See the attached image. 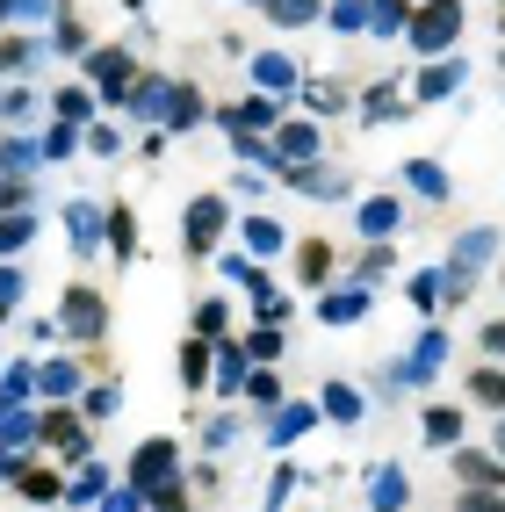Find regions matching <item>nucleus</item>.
<instances>
[{
	"label": "nucleus",
	"mask_w": 505,
	"mask_h": 512,
	"mask_svg": "<svg viewBox=\"0 0 505 512\" xmlns=\"http://www.w3.org/2000/svg\"><path fill=\"white\" fill-rule=\"evenodd\" d=\"M455 37H462V0H419L412 22H404V44L419 58H448Z\"/></svg>",
	"instance_id": "f257e3e1"
},
{
	"label": "nucleus",
	"mask_w": 505,
	"mask_h": 512,
	"mask_svg": "<svg viewBox=\"0 0 505 512\" xmlns=\"http://www.w3.org/2000/svg\"><path fill=\"white\" fill-rule=\"evenodd\" d=\"M166 484H181V448H174V440H166V433H152L145 440V448L138 455H130V491H166Z\"/></svg>",
	"instance_id": "f03ea898"
},
{
	"label": "nucleus",
	"mask_w": 505,
	"mask_h": 512,
	"mask_svg": "<svg viewBox=\"0 0 505 512\" xmlns=\"http://www.w3.org/2000/svg\"><path fill=\"white\" fill-rule=\"evenodd\" d=\"M58 325L80 339V347H94L101 339V325H109V311H101V296L94 289H65V303H58Z\"/></svg>",
	"instance_id": "7ed1b4c3"
},
{
	"label": "nucleus",
	"mask_w": 505,
	"mask_h": 512,
	"mask_svg": "<svg viewBox=\"0 0 505 512\" xmlns=\"http://www.w3.org/2000/svg\"><path fill=\"white\" fill-rule=\"evenodd\" d=\"M37 440H44V448H58L65 462H87V426H80V412H73V404H51Z\"/></svg>",
	"instance_id": "20e7f679"
},
{
	"label": "nucleus",
	"mask_w": 505,
	"mask_h": 512,
	"mask_svg": "<svg viewBox=\"0 0 505 512\" xmlns=\"http://www.w3.org/2000/svg\"><path fill=\"white\" fill-rule=\"evenodd\" d=\"M181 231H188V253H210L217 238H224V195H195L188 217H181Z\"/></svg>",
	"instance_id": "39448f33"
},
{
	"label": "nucleus",
	"mask_w": 505,
	"mask_h": 512,
	"mask_svg": "<svg viewBox=\"0 0 505 512\" xmlns=\"http://www.w3.org/2000/svg\"><path fill=\"white\" fill-rule=\"evenodd\" d=\"M87 80L109 94V101H123V94H130V80H138V65H130V51H116V44H109V51H94V58H87Z\"/></svg>",
	"instance_id": "423d86ee"
},
{
	"label": "nucleus",
	"mask_w": 505,
	"mask_h": 512,
	"mask_svg": "<svg viewBox=\"0 0 505 512\" xmlns=\"http://www.w3.org/2000/svg\"><path fill=\"white\" fill-rule=\"evenodd\" d=\"M65 231H73V253H101V238H109V210H94V202H65Z\"/></svg>",
	"instance_id": "0eeeda50"
},
{
	"label": "nucleus",
	"mask_w": 505,
	"mask_h": 512,
	"mask_svg": "<svg viewBox=\"0 0 505 512\" xmlns=\"http://www.w3.org/2000/svg\"><path fill=\"white\" fill-rule=\"evenodd\" d=\"M166 101H174V80H130V94H123V109L138 116V123H166Z\"/></svg>",
	"instance_id": "6e6552de"
},
{
	"label": "nucleus",
	"mask_w": 505,
	"mask_h": 512,
	"mask_svg": "<svg viewBox=\"0 0 505 512\" xmlns=\"http://www.w3.org/2000/svg\"><path fill=\"white\" fill-rule=\"evenodd\" d=\"M318 123H275V152H282V174H289V166H311L318 159Z\"/></svg>",
	"instance_id": "1a4fd4ad"
},
{
	"label": "nucleus",
	"mask_w": 505,
	"mask_h": 512,
	"mask_svg": "<svg viewBox=\"0 0 505 512\" xmlns=\"http://www.w3.org/2000/svg\"><path fill=\"white\" fill-rule=\"evenodd\" d=\"M455 476H462V484H477V491H505L498 448H491V455H484V448H455Z\"/></svg>",
	"instance_id": "9d476101"
},
{
	"label": "nucleus",
	"mask_w": 505,
	"mask_h": 512,
	"mask_svg": "<svg viewBox=\"0 0 505 512\" xmlns=\"http://www.w3.org/2000/svg\"><path fill=\"white\" fill-rule=\"evenodd\" d=\"M282 109H275V94H246V101H231L224 109V130H275Z\"/></svg>",
	"instance_id": "9b49d317"
},
{
	"label": "nucleus",
	"mask_w": 505,
	"mask_h": 512,
	"mask_svg": "<svg viewBox=\"0 0 505 512\" xmlns=\"http://www.w3.org/2000/svg\"><path fill=\"white\" fill-rule=\"evenodd\" d=\"M368 311H376V289H368V282H354V289H340V296L318 303L325 325H354V318H368Z\"/></svg>",
	"instance_id": "f8f14e48"
},
{
	"label": "nucleus",
	"mask_w": 505,
	"mask_h": 512,
	"mask_svg": "<svg viewBox=\"0 0 505 512\" xmlns=\"http://www.w3.org/2000/svg\"><path fill=\"white\" fill-rule=\"evenodd\" d=\"M462 73H469L462 58H441V65H419V73H412V94H419V101H441V94H455V87H462Z\"/></svg>",
	"instance_id": "ddd939ff"
},
{
	"label": "nucleus",
	"mask_w": 505,
	"mask_h": 512,
	"mask_svg": "<svg viewBox=\"0 0 505 512\" xmlns=\"http://www.w3.org/2000/svg\"><path fill=\"white\" fill-rule=\"evenodd\" d=\"M404 498H412V484H404L397 462H383L376 476H368V512H404Z\"/></svg>",
	"instance_id": "4468645a"
},
{
	"label": "nucleus",
	"mask_w": 505,
	"mask_h": 512,
	"mask_svg": "<svg viewBox=\"0 0 505 512\" xmlns=\"http://www.w3.org/2000/svg\"><path fill=\"white\" fill-rule=\"evenodd\" d=\"M404 188L426 202H448V166L441 159H404Z\"/></svg>",
	"instance_id": "2eb2a0df"
},
{
	"label": "nucleus",
	"mask_w": 505,
	"mask_h": 512,
	"mask_svg": "<svg viewBox=\"0 0 505 512\" xmlns=\"http://www.w3.org/2000/svg\"><path fill=\"white\" fill-rule=\"evenodd\" d=\"M441 361H448V332H433V325H426V339L412 347V361H404L397 375H404V383H426V375L441 368Z\"/></svg>",
	"instance_id": "dca6fc26"
},
{
	"label": "nucleus",
	"mask_w": 505,
	"mask_h": 512,
	"mask_svg": "<svg viewBox=\"0 0 505 512\" xmlns=\"http://www.w3.org/2000/svg\"><path fill=\"white\" fill-rule=\"evenodd\" d=\"M210 368H217V347H210L202 332H188V339H181V383L202 390V383H210Z\"/></svg>",
	"instance_id": "f3484780"
},
{
	"label": "nucleus",
	"mask_w": 505,
	"mask_h": 512,
	"mask_svg": "<svg viewBox=\"0 0 505 512\" xmlns=\"http://www.w3.org/2000/svg\"><path fill=\"white\" fill-rule=\"evenodd\" d=\"M419 433H426V448H455V440H462V404H433V412H419Z\"/></svg>",
	"instance_id": "a211bd4d"
},
{
	"label": "nucleus",
	"mask_w": 505,
	"mask_h": 512,
	"mask_svg": "<svg viewBox=\"0 0 505 512\" xmlns=\"http://www.w3.org/2000/svg\"><path fill=\"white\" fill-rule=\"evenodd\" d=\"M37 397H51V404L80 397V361H44L37 368Z\"/></svg>",
	"instance_id": "6ab92c4d"
},
{
	"label": "nucleus",
	"mask_w": 505,
	"mask_h": 512,
	"mask_svg": "<svg viewBox=\"0 0 505 512\" xmlns=\"http://www.w3.org/2000/svg\"><path fill=\"white\" fill-rule=\"evenodd\" d=\"M491 253H498V231H491V224H477V231H462V238H455V260H448V267H469V275H477Z\"/></svg>",
	"instance_id": "aec40b11"
},
{
	"label": "nucleus",
	"mask_w": 505,
	"mask_h": 512,
	"mask_svg": "<svg viewBox=\"0 0 505 512\" xmlns=\"http://www.w3.org/2000/svg\"><path fill=\"white\" fill-rule=\"evenodd\" d=\"M15 484H22V498H29V505H51V498H65L58 469H44V462H22V469H15Z\"/></svg>",
	"instance_id": "412c9836"
},
{
	"label": "nucleus",
	"mask_w": 505,
	"mask_h": 512,
	"mask_svg": "<svg viewBox=\"0 0 505 512\" xmlns=\"http://www.w3.org/2000/svg\"><path fill=\"white\" fill-rule=\"evenodd\" d=\"M469 397H477L484 412H505V368L498 361H477V368H469Z\"/></svg>",
	"instance_id": "4be33fe9"
},
{
	"label": "nucleus",
	"mask_w": 505,
	"mask_h": 512,
	"mask_svg": "<svg viewBox=\"0 0 505 512\" xmlns=\"http://www.w3.org/2000/svg\"><path fill=\"white\" fill-rule=\"evenodd\" d=\"M397 195H368L361 202V238H397Z\"/></svg>",
	"instance_id": "5701e85b"
},
{
	"label": "nucleus",
	"mask_w": 505,
	"mask_h": 512,
	"mask_svg": "<svg viewBox=\"0 0 505 512\" xmlns=\"http://www.w3.org/2000/svg\"><path fill=\"white\" fill-rule=\"evenodd\" d=\"M253 80H260V94H289V80H296L289 51H260V58H253Z\"/></svg>",
	"instance_id": "b1692460"
},
{
	"label": "nucleus",
	"mask_w": 505,
	"mask_h": 512,
	"mask_svg": "<svg viewBox=\"0 0 505 512\" xmlns=\"http://www.w3.org/2000/svg\"><path fill=\"white\" fill-rule=\"evenodd\" d=\"M51 109H58V123H80V130H87V123H94V87H80V80H73V87H58V94H51Z\"/></svg>",
	"instance_id": "393cba45"
},
{
	"label": "nucleus",
	"mask_w": 505,
	"mask_h": 512,
	"mask_svg": "<svg viewBox=\"0 0 505 512\" xmlns=\"http://www.w3.org/2000/svg\"><path fill=\"white\" fill-rule=\"evenodd\" d=\"M109 253H116V267H130V260H138V217H130L123 202L109 210Z\"/></svg>",
	"instance_id": "a878e982"
},
{
	"label": "nucleus",
	"mask_w": 505,
	"mask_h": 512,
	"mask_svg": "<svg viewBox=\"0 0 505 512\" xmlns=\"http://www.w3.org/2000/svg\"><path fill=\"white\" fill-rule=\"evenodd\" d=\"M296 275H303V289H318L332 275V246H325V238H303V246H296Z\"/></svg>",
	"instance_id": "bb28decb"
},
{
	"label": "nucleus",
	"mask_w": 505,
	"mask_h": 512,
	"mask_svg": "<svg viewBox=\"0 0 505 512\" xmlns=\"http://www.w3.org/2000/svg\"><path fill=\"white\" fill-rule=\"evenodd\" d=\"M303 426H318V404H289V412H275V419H267V440H275V448H289Z\"/></svg>",
	"instance_id": "cd10ccee"
},
{
	"label": "nucleus",
	"mask_w": 505,
	"mask_h": 512,
	"mask_svg": "<svg viewBox=\"0 0 505 512\" xmlns=\"http://www.w3.org/2000/svg\"><path fill=\"white\" fill-rule=\"evenodd\" d=\"M239 383H246V339H224V347H217V390L231 397Z\"/></svg>",
	"instance_id": "c85d7f7f"
},
{
	"label": "nucleus",
	"mask_w": 505,
	"mask_h": 512,
	"mask_svg": "<svg viewBox=\"0 0 505 512\" xmlns=\"http://www.w3.org/2000/svg\"><path fill=\"white\" fill-rule=\"evenodd\" d=\"M37 159H44L37 138H22V130H15V138H0V174H29Z\"/></svg>",
	"instance_id": "c756f323"
},
{
	"label": "nucleus",
	"mask_w": 505,
	"mask_h": 512,
	"mask_svg": "<svg viewBox=\"0 0 505 512\" xmlns=\"http://www.w3.org/2000/svg\"><path fill=\"white\" fill-rule=\"evenodd\" d=\"M267 22H275V29H303V22H318L325 8H318V0H267V8H260Z\"/></svg>",
	"instance_id": "7c9ffc66"
},
{
	"label": "nucleus",
	"mask_w": 505,
	"mask_h": 512,
	"mask_svg": "<svg viewBox=\"0 0 505 512\" xmlns=\"http://www.w3.org/2000/svg\"><path fill=\"white\" fill-rule=\"evenodd\" d=\"M29 238H37V217H29V210H15V217H0V260H15V253H29Z\"/></svg>",
	"instance_id": "2f4dec72"
},
{
	"label": "nucleus",
	"mask_w": 505,
	"mask_h": 512,
	"mask_svg": "<svg viewBox=\"0 0 505 512\" xmlns=\"http://www.w3.org/2000/svg\"><path fill=\"white\" fill-rule=\"evenodd\" d=\"M361 123H404L397 87H368V94H361Z\"/></svg>",
	"instance_id": "473e14b6"
},
{
	"label": "nucleus",
	"mask_w": 505,
	"mask_h": 512,
	"mask_svg": "<svg viewBox=\"0 0 505 512\" xmlns=\"http://www.w3.org/2000/svg\"><path fill=\"white\" fill-rule=\"evenodd\" d=\"M368 412V404H361V390L354 383H325V419H340V426H354Z\"/></svg>",
	"instance_id": "72a5a7b5"
},
{
	"label": "nucleus",
	"mask_w": 505,
	"mask_h": 512,
	"mask_svg": "<svg viewBox=\"0 0 505 512\" xmlns=\"http://www.w3.org/2000/svg\"><path fill=\"white\" fill-rule=\"evenodd\" d=\"M404 22H412L404 0H368V29H376V37H404Z\"/></svg>",
	"instance_id": "f704fd0d"
},
{
	"label": "nucleus",
	"mask_w": 505,
	"mask_h": 512,
	"mask_svg": "<svg viewBox=\"0 0 505 512\" xmlns=\"http://www.w3.org/2000/svg\"><path fill=\"white\" fill-rule=\"evenodd\" d=\"M65 498H73V505H94V498H109V469L80 462V476H73V484H65Z\"/></svg>",
	"instance_id": "c9c22d12"
},
{
	"label": "nucleus",
	"mask_w": 505,
	"mask_h": 512,
	"mask_svg": "<svg viewBox=\"0 0 505 512\" xmlns=\"http://www.w3.org/2000/svg\"><path fill=\"white\" fill-rule=\"evenodd\" d=\"M239 238H246L253 253H282V238H289V231H282L275 217H246V224H239Z\"/></svg>",
	"instance_id": "e433bc0d"
},
{
	"label": "nucleus",
	"mask_w": 505,
	"mask_h": 512,
	"mask_svg": "<svg viewBox=\"0 0 505 512\" xmlns=\"http://www.w3.org/2000/svg\"><path fill=\"white\" fill-rule=\"evenodd\" d=\"M195 123H202V94L174 87V101H166V130H195Z\"/></svg>",
	"instance_id": "4c0bfd02"
},
{
	"label": "nucleus",
	"mask_w": 505,
	"mask_h": 512,
	"mask_svg": "<svg viewBox=\"0 0 505 512\" xmlns=\"http://www.w3.org/2000/svg\"><path fill=\"white\" fill-rule=\"evenodd\" d=\"M29 58H37V44H29L22 29H0V73H22Z\"/></svg>",
	"instance_id": "58836bf2"
},
{
	"label": "nucleus",
	"mask_w": 505,
	"mask_h": 512,
	"mask_svg": "<svg viewBox=\"0 0 505 512\" xmlns=\"http://www.w3.org/2000/svg\"><path fill=\"white\" fill-rule=\"evenodd\" d=\"M224 275L239 282V289H253V296H267V267H260V260H239V253H231V260H224Z\"/></svg>",
	"instance_id": "ea45409f"
},
{
	"label": "nucleus",
	"mask_w": 505,
	"mask_h": 512,
	"mask_svg": "<svg viewBox=\"0 0 505 512\" xmlns=\"http://www.w3.org/2000/svg\"><path fill=\"white\" fill-rule=\"evenodd\" d=\"M246 361H260V368H267V361H282V332H275V325L246 332Z\"/></svg>",
	"instance_id": "a19ab883"
},
{
	"label": "nucleus",
	"mask_w": 505,
	"mask_h": 512,
	"mask_svg": "<svg viewBox=\"0 0 505 512\" xmlns=\"http://www.w3.org/2000/svg\"><path fill=\"white\" fill-rule=\"evenodd\" d=\"M239 390H246V397L260 404V412H267V404H282V383H275V368H253V375H246Z\"/></svg>",
	"instance_id": "79ce46f5"
},
{
	"label": "nucleus",
	"mask_w": 505,
	"mask_h": 512,
	"mask_svg": "<svg viewBox=\"0 0 505 512\" xmlns=\"http://www.w3.org/2000/svg\"><path fill=\"white\" fill-rule=\"evenodd\" d=\"M0 116H8V123L22 130L29 116H37V94H29V87H8V94H0Z\"/></svg>",
	"instance_id": "37998d69"
},
{
	"label": "nucleus",
	"mask_w": 505,
	"mask_h": 512,
	"mask_svg": "<svg viewBox=\"0 0 505 512\" xmlns=\"http://www.w3.org/2000/svg\"><path fill=\"white\" fill-rule=\"evenodd\" d=\"M29 210V174H0V217Z\"/></svg>",
	"instance_id": "c03bdc74"
},
{
	"label": "nucleus",
	"mask_w": 505,
	"mask_h": 512,
	"mask_svg": "<svg viewBox=\"0 0 505 512\" xmlns=\"http://www.w3.org/2000/svg\"><path fill=\"white\" fill-rule=\"evenodd\" d=\"M325 22L340 29V37H354V29H368V0H340V8H332Z\"/></svg>",
	"instance_id": "a18cd8bd"
},
{
	"label": "nucleus",
	"mask_w": 505,
	"mask_h": 512,
	"mask_svg": "<svg viewBox=\"0 0 505 512\" xmlns=\"http://www.w3.org/2000/svg\"><path fill=\"white\" fill-rule=\"evenodd\" d=\"M73 145H80V123H51L44 130V159H65Z\"/></svg>",
	"instance_id": "49530a36"
},
{
	"label": "nucleus",
	"mask_w": 505,
	"mask_h": 512,
	"mask_svg": "<svg viewBox=\"0 0 505 512\" xmlns=\"http://www.w3.org/2000/svg\"><path fill=\"white\" fill-rule=\"evenodd\" d=\"M455 512H505V491H477V484H469Z\"/></svg>",
	"instance_id": "de8ad7c7"
},
{
	"label": "nucleus",
	"mask_w": 505,
	"mask_h": 512,
	"mask_svg": "<svg viewBox=\"0 0 505 512\" xmlns=\"http://www.w3.org/2000/svg\"><path fill=\"white\" fill-rule=\"evenodd\" d=\"M195 332H202V339L224 332V303H217V296H202V303H195Z\"/></svg>",
	"instance_id": "09e8293b"
},
{
	"label": "nucleus",
	"mask_w": 505,
	"mask_h": 512,
	"mask_svg": "<svg viewBox=\"0 0 505 512\" xmlns=\"http://www.w3.org/2000/svg\"><path fill=\"white\" fill-rule=\"evenodd\" d=\"M116 404H123V397H116L109 383H101V390H87V419H116Z\"/></svg>",
	"instance_id": "8fccbe9b"
},
{
	"label": "nucleus",
	"mask_w": 505,
	"mask_h": 512,
	"mask_svg": "<svg viewBox=\"0 0 505 512\" xmlns=\"http://www.w3.org/2000/svg\"><path fill=\"white\" fill-rule=\"evenodd\" d=\"M15 296H22V275H15L8 260H0V311H15Z\"/></svg>",
	"instance_id": "3c124183"
},
{
	"label": "nucleus",
	"mask_w": 505,
	"mask_h": 512,
	"mask_svg": "<svg viewBox=\"0 0 505 512\" xmlns=\"http://www.w3.org/2000/svg\"><path fill=\"white\" fill-rule=\"evenodd\" d=\"M477 347H484L491 361H505V318H491V325H484V339H477Z\"/></svg>",
	"instance_id": "603ef678"
},
{
	"label": "nucleus",
	"mask_w": 505,
	"mask_h": 512,
	"mask_svg": "<svg viewBox=\"0 0 505 512\" xmlns=\"http://www.w3.org/2000/svg\"><path fill=\"white\" fill-rule=\"evenodd\" d=\"M44 15H58V0H15V22H44Z\"/></svg>",
	"instance_id": "864d4df0"
},
{
	"label": "nucleus",
	"mask_w": 505,
	"mask_h": 512,
	"mask_svg": "<svg viewBox=\"0 0 505 512\" xmlns=\"http://www.w3.org/2000/svg\"><path fill=\"white\" fill-rule=\"evenodd\" d=\"M282 318H289V303H282L275 289H267V296H260V325H282Z\"/></svg>",
	"instance_id": "5fc2aeb1"
},
{
	"label": "nucleus",
	"mask_w": 505,
	"mask_h": 512,
	"mask_svg": "<svg viewBox=\"0 0 505 512\" xmlns=\"http://www.w3.org/2000/svg\"><path fill=\"white\" fill-rule=\"evenodd\" d=\"M87 145H94V152H116L123 138H116V130H109V123H87Z\"/></svg>",
	"instance_id": "6e6d98bb"
},
{
	"label": "nucleus",
	"mask_w": 505,
	"mask_h": 512,
	"mask_svg": "<svg viewBox=\"0 0 505 512\" xmlns=\"http://www.w3.org/2000/svg\"><path fill=\"white\" fill-rule=\"evenodd\" d=\"M8 22H15V0H0V29H8Z\"/></svg>",
	"instance_id": "4d7b16f0"
},
{
	"label": "nucleus",
	"mask_w": 505,
	"mask_h": 512,
	"mask_svg": "<svg viewBox=\"0 0 505 512\" xmlns=\"http://www.w3.org/2000/svg\"><path fill=\"white\" fill-rule=\"evenodd\" d=\"M498 462H505V412H498Z\"/></svg>",
	"instance_id": "13d9d810"
},
{
	"label": "nucleus",
	"mask_w": 505,
	"mask_h": 512,
	"mask_svg": "<svg viewBox=\"0 0 505 512\" xmlns=\"http://www.w3.org/2000/svg\"><path fill=\"white\" fill-rule=\"evenodd\" d=\"M123 8H145V0H123Z\"/></svg>",
	"instance_id": "bf43d9fd"
},
{
	"label": "nucleus",
	"mask_w": 505,
	"mask_h": 512,
	"mask_svg": "<svg viewBox=\"0 0 505 512\" xmlns=\"http://www.w3.org/2000/svg\"><path fill=\"white\" fill-rule=\"evenodd\" d=\"M246 8H267V0H246Z\"/></svg>",
	"instance_id": "052dcab7"
},
{
	"label": "nucleus",
	"mask_w": 505,
	"mask_h": 512,
	"mask_svg": "<svg viewBox=\"0 0 505 512\" xmlns=\"http://www.w3.org/2000/svg\"><path fill=\"white\" fill-rule=\"evenodd\" d=\"M404 8H419V0H404Z\"/></svg>",
	"instance_id": "680f3d73"
},
{
	"label": "nucleus",
	"mask_w": 505,
	"mask_h": 512,
	"mask_svg": "<svg viewBox=\"0 0 505 512\" xmlns=\"http://www.w3.org/2000/svg\"><path fill=\"white\" fill-rule=\"evenodd\" d=\"M0 123H8V116H0Z\"/></svg>",
	"instance_id": "e2e57ef3"
},
{
	"label": "nucleus",
	"mask_w": 505,
	"mask_h": 512,
	"mask_svg": "<svg viewBox=\"0 0 505 512\" xmlns=\"http://www.w3.org/2000/svg\"><path fill=\"white\" fill-rule=\"evenodd\" d=\"M498 65H505V58H498Z\"/></svg>",
	"instance_id": "0e129e2a"
}]
</instances>
